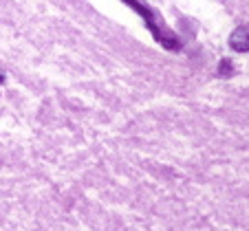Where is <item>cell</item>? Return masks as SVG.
<instances>
[{
    "label": "cell",
    "instance_id": "7a4b0ae2",
    "mask_svg": "<svg viewBox=\"0 0 249 231\" xmlns=\"http://www.w3.org/2000/svg\"><path fill=\"white\" fill-rule=\"evenodd\" d=\"M218 73H221V75H231V64H230V60H223L221 62V66H218Z\"/></svg>",
    "mask_w": 249,
    "mask_h": 231
},
{
    "label": "cell",
    "instance_id": "6da1fadb",
    "mask_svg": "<svg viewBox=\"0 0 249 231\" xmlns=\"http://www.w3.org/2000/svg\"><path fill=\"white\" fill-rule=\"evenodd\" d=\"M230 47L238 53H249V27H238L231 33Z\"/></svg>",
    "mask_w": 249,
    "mask_h": 231
},
{
    "label": "cell",
    "instance_id": "3957f363",
    "mask_svg": "<svg viewBox=\"0 0 249 231\" xmlns=\"http://www.w3.org/2000/svg\"><path fill=\"white\" fill-rule=\"evenodd\" d=\"M2 82H5V75H2V71H0V84H2Z\"/></svg>",
    "mask_w": 249,
    "mask_h": 231
}]
</instances>
